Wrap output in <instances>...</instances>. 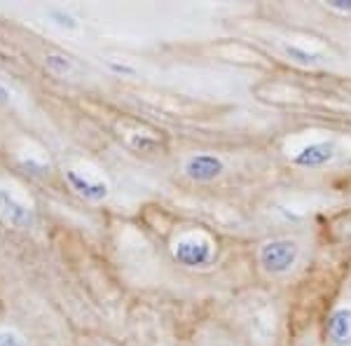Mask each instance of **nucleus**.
Returning a JSON list of instances; mask_svg holds the SVG:
<instances>
[{
  "label": "nucleus",
  "instance_id": "7ed1b4c3",
  "mask_svg": "<svg viewBox=\"0 0 351 346\" xmlns=\"http://www.w3.org/2000/svg\"><path fill=\"white\" fill-rule=\"evenodd\" d=\"M173 258L183 267H206L213 260V246L204 236H183L173 243Z\"/></svg>",
  "mask_w": 351,
  "mask_h": 346
},
{
  "label": "nucleus",
  "instance_id": "39448f33",
  "mask_svg": "<svg viewBox=\"0 0 351 346\" xmlns=\"http://www.w3.org/2000/svg\"><path fill=\"white\" fill-rule=\"evenodd\" d=\"M66 183L71 185V190L75 192L77 197H82L84 201H92V203H99V201H106L110 195V185L106 180H96V178H89L75 169H68L64 173Z\"/></svg>",
  "mask_w": 351,
  "mask_h": 346
},
{
  "label": "nucleus",
  "instance_id": "dca6fc26",
  "mask_svg": "<svg viewBox=\"0 0 351 346\" xmlns=\"http://www.w3.org/2000/svg\"><path fill=\"white\" fill-rule=\"evenodd\" d=\"M10 101H12V92H10L3 82H0V106H8Z\"/></svg>",
  "mask_w": 351,
  "mask_h": 346
},
{
  "label": "nucleus",
  "instance_id": "1a4fd4ad",
  "mask_svg": "<svg viewBox=\"0 0 351 346\" xmlns=\"http://www.w3.org/2000/svg\"><path fill=\"white\" fill-rule=\"evenodd\" d=\"M47 16H49L52 24H56L59 28H66V31H77V28H80V21H77L75 16L64 8H52L47 12Z\"/></svg>",
  "mask_w": 351,
  "mask_h": 346
},
{
  "label": "nucleus",
  "instance_id": "20e7f679",
  "mask_svg": "<svg viewBox=\"0 0 351 346\" xmlns=\"http://www.w3.org/2000/svg\"><path fill=\"white\" fill-rule=\"evenodd\" d=\"M183 171L195 183H211L223 175L225 162L218 155H208V152H199V155H190L183 164Z\"/></svg>",
  "mask_w": 351,
  "mask_h": 346
},
{
  "label": "nucleus",
  "instance_id": "9d476101",
  "mask_svg": "<svg viewBox=\"0 0 351 346\" xmlns=\"http://www.w3.org/2000/svg\"><path fill=\"white\" fill-rule=\"evenodd\" d=\"M284 49H286V54L291 56L293 61H298V64H304V66H314V64H319V59H321V54L307 52V49L298 47V45H286Z\"/></svg>",
  "mask_w": 351,
  "mask_h": 346
},
{
  "label": "nucleus",
  "instance_id": "2eb2a0df",
  "mask_svg": "<svg viewBox=\"0 0 351 346\" xmlns=\"http://www.w3.org/2000/svg\"><path fill=\"white\" fill-rule=\"evenodd\" d=\"M328 8L337 12H351V0H328Z\"/></svg>",
  "mask_w": 351,
  "mask_h": 346
},
{
  "label": "nucleus",
  "instance_id": "423d86ee",
  "mask_svg": "<svg viewBox=\"0 0 351 346\" xmlns=\"http://www.w3.org/2000/svg\"><path fill=\"white\" fill-rule=\"evenodd\" d=\"M332 160H335V145L321 140V143H309L307 147H302V150L293 157V164L302 169H319V166H326V164Z\"/></svg>",
  "mask_w": 351,
  "mask_h": 346
},
{
  "label": "nucleus",
  "instance_id": "f03ea898",
  "mask_svg": "<svg viewBox=\"0 0 351 346\" xmlns=\"http://www.w3.org/2000/svg\"><path fill=\"white\" fill-rule=\"evenodd\" d=\"M0 220L14 230H28L36 223V211L14 190L0 185Z\"/></svg>",
  "mask_w": 351,
  "mask_h": 346
},
{
  "label": "nucleus",
  "instance_id": "6e6552de",
  "mask_svg": "<svg viewBox=\"0 0 351 346\" xmlns=\"http://www.w3.org/2000/svg\"><path fill=\"white\" fill-rule=\"evenodd\" d=\"M45 68H47L49 73H54V75H71V73H75V64H73L66 54H59V52L45 56Z\"/></svg>",
  "mask_w": 351,
  "mask_h": 346
},
{
  "label": "nucleus",
  "instance_id": "ddd939ff",
  "mask_svg": "<svg viewBox=\"0 0 351 346\" xmlns=\"http://www.w3.org/2000/svg\"><path fill=\"white\" fill-rule=\"evenodd\" d=\"M108 71L115 73V75H124V77H136V68L129 64H120V61H108Z\"/></svg>",
  "mask_w": 351,
  "mask_h": 346
},
{
  "label": "nucleus",
  "instance_id": "f8f14e48",
  "mask_svg": "<svg viewBox=\"0 0 351 346\" xmlns=\"http://www.w3.org/2000/svg\"><path fill=\"white\" fill-rule=\"evenodd\" d=\"M0 346H26L24 337L12 328H0Z\"/></svg>",
  "mask_w": 351,
  "mask_h": 346
},
{
  "label": "nucleus",
  "instance_id": "4468645a",
  "mask_svg": "<svg viewBox=\"0 0 351 346\" xmlns=\"http://www.w3.org/2000/svg\"><path fill=\"white\" fill-rule=\"evenodd\" d=\"M132 147H136V150H141V152L155 150V147H157V140L145 138V136H136V138H132Z\"/></svg>",
  "mask_w": 351,
  "mask_h": 346
},
{
  "label": "nucleus",
  "instance_id": "f257e3e1",
  "mask_svg": "<svg viewBox=\"0 0 351 346\" xmlns=\"http://www.w3.org/2000/svg\"><path fill=\"white\" fill-rule=\"evenodd\" d=\"M300 248L293 239H271L260 248V264L271 276H281L298 262Z\"/></svg>",
  "mask_w": 351,
  "mask_h": 346
},
{
  "label": "nucleus",
  "instance_id": "9b49d317",
  "mask_svg": "<svg viewBox=\"0 0 351 346\" xmlns=\"http://www.w3.org/2000/svg\"><path fill=\"white\" fill-rule=\"evenodd\" d=\"M19 169L28 175H45L49 173V166L40 160H36V157H21L19 160Z\"/></svg>",
  "mask_w": 351,
  "mask_h": 346
},
{
  "label": "nucleus",
  "instance_id": "0eeeda50",
  "mask_svg": "<svg viewBox=\"0 0 351 346\" xmlns=\"http://www.w3.org/2000/svg\"><path fill=\"white\" fill-rule=\"evenodd\" d=\"M328 339L335 346L351 344V306H339L328 319Z\"/></svg>",
  "mask_w": 351,
  "mask_h": 346
}]
</instances>
